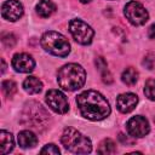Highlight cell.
Listing matches in <instances>:
<instances>
[{"label":"cell","instance_id":"28","mask_svg":"<svg viewBox=\"0 0 155 155\" xmlns=\"http://www.w3.org/2000/svg\"><path fill=\"white\" fill-rule=\"evenodd\" d=\"M1 63H2V68H1V73L4 74V73H5V70H6V63H5V61H4V59H1Z\"/></svg>","mask_w":155,"mask_h":155},{"label":"cell","instance_id":"5","mask_svg":"<svg viewBox=\"0 0 155 155\" xmlns=\"http://www.w3.org/2000/svg\"><path fill=\"white\" fill-rule=\"evenodd\" d=\"M41 46L48 53L57 57H67L70 52V44L61 33L48 30L41 36Z\"/></svg>","mask_w":155,"mask_h":155},{"label":"cell","instance_id":"23","mask_svg":"<svg viewBox=\"0 0 155 155\" xmlns=\"http://www.w3.org/2000/svg\"><path fill=\"white\" fill-rule=\"evenodd\" d=\"M40 153L41 154H59V149H58V147H56L54 144H52V143H50V144H46L41 150H40Z\"/></svg>","mask_w":155,"mask_h":155},{"label":"cell","instance_id":"14","mask_svg":"<svg viewBox=\"0 0 155 155\" xmlns=\"http://www.w3.org/2000/svg\"><path fill=\"white\" fill-rule=\"evenodd\" d=\"M56 10H57V6L51 0H40L39 4L36 5V12L42 18L50 17L56 12Z\"/></svg>","mask_w":155,"mask_h":155},{"label":"cell","instance_id":"8","mask_svg":"<svg viewBox=\"0 0 155 155\" xmlns=\"http://www.w3.org/2000/svg\"><path fill=\"white\" fill-rule=\"evenodd\" d=\"M45 101L47 105L57 114H65L69 110V103L64 93L59 90H50L46 93Z\"/></svg>","mask_w":155,"mask_h":155},{"label":"cell","instance_id":"22","mask_svg":"<svg viewBox=\"0 0 155 155\" xmlns=\"http://www.w3.org/2000/svg\"><path fill=\"white\" fill-rule=\"evenodd\" d=\"M143 65L147 69H153L155 67V54L154 53H148L143 59Z\"/></svg>","mask_w":155,"mask_h":155},{"label":"cell","instance_id":"7","mask_svg":"<svg viewBox=\"0 0 155 155\" xmlns=\"http://www.w3.org/2000/svg\"><path fill=\"white\" fill-rule=\"evenodd\" d=\"M125 17L127 18V21L133 24V25H143L148 18H149V13L148 11L144 8V6L137 1H130L126 4L125 10H124Z\"/></svg>","mask_w":155,"mask_h":155},{"label":"cell","instance_id":"19","mask_svg":"<svg viewBox=\"0 0 155 155\" xmlns=\"http://www.w3.org/2000/svg\"><path fill=\"white\" fill-rule=\"evenodd\" d=\"M1 87H2V92L5 93V96L6 97H10V98L17 92V85L12 80H5V81H2Z\"/></svg>","mask_w":155,"mask_h":155},{"label":"cell","instance_id":"12","mask_svg":"<svg viewBox=\"0 0 155 155\" xmlns=\"http://www.w3.org/2000/svg\"><path fill=\"white\" fill-rule=\"evenodd\" d=\"M137 103H138L137 94L130 93V92L128 93H122V94L117 96V98H116V108L124 114L132 111L136 108Z\"/></svg>","mask_w":155,"mask_h":155},{"label":"cell","instance_id":"1","mask_svg":"<svg viewBox=\"0 0 155 155\" xmlns=\"http://www.w3.org/2000/svg\"><path fill=\"white\" fill-rule=\"evenodd\" d=\"M76 104L81 115L92 121L103 120L110 114V105L107 98L93 90L80 93L76 97Z\"/></svg>","mask_w":155,"mask_h":155},{"label":"cell","instance_id":"2","mask_svg":"<svg viewBox=\"0 0 155 155\" xmlns=\"http://www.w3.org/2000/svg\"><path fill=\"white\" fill-rule=\"evenodd\" d=\"M86 81V71L76 63L63 65L57 73V82L65 91H75L84 86Z\"/></svg>","mask_w":155,"mask_h":155},{"label":"cell","instance_id":"26","mask_svg":"<svg viewBox=\"0 0 155 155\" xmlns=\"http://www.w3.org/2000/svg\"><path fill=\"white\" fill-rule=\"evenodd\" d=\"M119 139H120V142L122 143V144H128V145H132L134 142H133V139H130L128 137H126L125 134H122V133H120L119 134Z\"/></svg>","mask_w":155,"mask_h":155},{"label":"cell","instance_id":"16","mask_svg":"<svg viewBox=\"0 0 155 155\" xmlns=\"http://www.w3.org/2000/svg\"><path fill=\"white\" fill-rule=\"evenodd\" d=\"M23 88L29 93V94H36L40 93L42 90V82L35 78V76H28L24 82H23Z\"/></svg>","mask_w":155,"mask_h":155},{"label":"cell","instance_id":"9","mask_svg":"<svg viewBox=\"0 0 155 155\" xmlns=\"http://www.w3.org/2000/svg\"><path fill=\"white\" fill-rule=\"evenodd\" d=\"M126 130L128 132V134L131 137H134V138H142L144 136H147L150 131V126H149V122L148 120L144 117V116H140V115H137V116H133L131 117L127 124H126Z\"/></svg>","mask_w":155,"mask_h":155},{"label":"cell","instance_id":"27","mask_svg":"<svg viewBox=\"0 0 155 155\" xmlns=\"http://www.w3.org/2000/svg\"><path fill=\"white\" fill-rule=\"evenodd\" d=\"M148 35L150 39H155V23L150 25V28L148 29Z\"/></svg>","mask_w":155,"mask_h":155},{"label":"cell","instance_id":"25","mask_svg":"<svg viewBox=\"0 0 155 155\" xmlns=\"http://www.w3.org/2000/svg\"><path fill=\"white\" fill-rule=\"evenodd\" d=\"M102 73V80L105 82V84H111L113 82V76H111V74H110V71L108 70V69H105V70H103V71H101Z\"/></svg>","mask_w":155,"mask_h":155},{"label":"cell","instance_id":"18","mask_svg":"<svg viewBox=\"0 0 155 155\" xmlns=\"http://www.w3.org/2000/svg\"><path fill=\"white\" fill-rule=\"evenodd\" d=\"M97 153L98 154H115L116 153V145L110 138H107L99 144Z\"/></svg>","mask_w":155,"mask_h":155},{"label":"cell","instance_id":"21","mask_svg":"<svg viewBox=\"0 0 155 155\" xmlns=\"http://www.w3.org/2000/svg\"><path fill=\"white\" fill-rule=\"evenodd\" d=\"M1 41H2V44H4V46L6 48H11V47H13L16 45L17 39L12 33H4L1 35Z\"/></svg>","mask_w":155,"mask_h":155},{"label":"cell","instance_id":"24","mask_svg":"<svg viewBox=\"0 0 155 155\" xmlns=\"http://www.w3.org/2000/svg\"><path fill=\"white\" fill-rule=\"evenodd\" d=\"M94 63H96V67L98 68L99 71H103V70L107 69V62H105V59L103 57H97Z\"/></svg>","mask_w":155,"mask_h":155},{"label":"cell","instance_id":"20","mask_svg":"<svg viewBox=\"0 0 155 155\" xmlns=\"http://www.w3.org/2000/svg\"><path fill=\"white\" fill-rule=\"evenodd\" d=\"M144 94L148 99L155 101V80L154 79L147 80L145 86H144Z\"/></svg>","mask_w":155,"mask_h":155},{"label":"cell","instance_id":"29","mask_svg":"<svg viewBox=\"0 0 155 155\" xmlns=\"http://www.w3.org/2000/svg\"><path fill=\"white\" fill-rule=\"evenodd\" d=\"M80 2H82V4H87V2H90L91 0H79Z\"/></svg>","mask_w":155,"mask_h":155},{"label":"cell","instance_id":"15","mask_svg":"<svg viewBox=\"0 0 155 155\" xmlns=\"http://www.w3.org/2000/svg\"><path fill=\"white\" fill-rule=\"evenodd\" d=\"M15 147V140H13V136L7 132V131H1L0 132V151L1 154H8L10 151H12Z\"/></svg>","mask_w":155,"mask_h":155},{"label":"cell","instance_id":"13","mask_svg":"<svg viewBox=\"0 0 155 155\" xmlns=\"http://www.w3.org/2000/svg\"><path fill=\"white\" fill-rule=\"evenodd\" d=\"M18 144L24 148V149H28V148H34L36 144H38V137L35 136V133H33L31 131H21L18 133Z\"/></svg>","mask_w":155,"mask_h":155},{"label":"cell","instance_id":"30","mask_svg":"<svg viewBox=\"0 0 155 155\" xmlns=\"http://www.w3.org/2000/svg\"><path fill=\"white\" fill-rule=\"evenodd\" d=\"M154 122H155V117H154Z\"/></svg>","mask_w":155,"mask_h":155},{"label":"cell","instance_id":"3","mask_svg":"<svg viewBox=\"0 0 155 155\" xmlns=\"http://www.w3.org/2000/svg\"><path fill=\"white\" fill-rule=\"evenodd\" d=\"M48 120H50V114L40 103L28 102L24 105L22 113V120H21V122L24 126L35 128L38 131H42L44 127L47 126Z\"/></svg>","mask_w":155,"mask_h":155},{"label":"cell","instance_id":"10","mask_svg":"<svg viewBox=\"0 0 155 155\" xmlns=\"http://www.w3.org/2000/svg\"><path fill=\"white\" fill-rule=\"evenodd\" d=\"M1 16L6 21L15 22L23 16V5L17 0H7L1 6Z\"/></svg>","mask_w":155,"mask_h":155},{"label":"cell","instance_id":"6","mask_svg":"<svg viewBox=\"0 0 155 155\" xmlns=\"http://www.w3.org/2000/svg\"><path fill=\"white\" fill-rule=\"evenodd\" d=\"M69 31L75 41L81 45L91 44L94 35L93 29L81 19H71L69 23Z\"/></svg>","mask_w":155,"mask_h":155},{"label":"cell","instance_id":"17","mask_svg":"<svg viewBox=\"0 0 155 155\" xmlns=\"http://www.w3.org/2000/svg\"><path fill=\"white\" fill-rule=\"evenodd\" d=\"M121 80L124 84L128 85V86H133L137 80H138V71L132 68V67H128L126 68L124 71H122V75H121Z\"/></svg>","mask_w":155,"mask_h":155},{"label":"cell","instance_id":"4","mask_svg":"<svg viewBox=\"0 0 155 155\" xmlns=\"http://www.w3.org/2000/svg\"><path fill=\"white\" fill-rule=\"evenodd\" d=\"M63 147L74 154H87L92 150L90 138L84 136L74 127H65L61 137Z\"/></svg>","mask_w":155,"mask_h":155},{"label":"cell","instance_id":"11","mask_svg":"<svg viewBox=\"0 0 155 155\" xmlns=\"http://www.w3.org/2000/svg\"><path fill=\"white\" fill-rule=\"evenodd\" d=\"M11 64L18 73H30L34 70L35 61L28 53H16L12 58Z\"/></svg>","mask_w":155,"mask_h":155}]
</instances>
